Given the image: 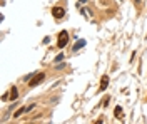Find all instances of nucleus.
<instances>
[{"mask_svg":"<svg viewBox=\"0 0 147 124\" xmlns=\"http://www.w3.org/2000/svg\"><path fill=\"white\" fill-rule=\"evenodd\" d=\"M107 86H109V77L104 76V77H102V81H100V87H99V92H104V91L107 89Z\"/></svg>","mask_w":147,"mask_h":124,"instance_id":"nucleus-4","label":"nucleus"},{"mask_svg":"<svg viewBox=\"0 0 147 124\" xmlns=\"http://www.w3.org/2000/svg\"><path fill=\"white\" fill-rule=\"evenodd\" d=\"M67 42H69V34H67L65 30H62V32L59 34V39H57V45H59V49H64L65 45H67Z\"/></svg>","mask_w":147,"mask_h":124,"instance_id":"nucleus-2","label":"nucleus"},{"mask_svg":"<svg viewBox=\"0 0 147 124\" xmlns=\"http://www.w3.org/2000/svg\"><path fill=\"white\" fill-rule=\"evenodd\" d=\"M62 59H64V54H59V56H57V57H55V62H60V60H62Z\"/></svg>","mask_w":147,"mask_h":124,"instance_id":"nucleus-9","label":"nucleus"},{"mask_svg":"<svg viewBox=\"0 0 147 124\" xmlns=\"http://www.w3.org/2000/svg\"><path fill=\"white\" fill-rule=\"evenodd\" d=\"M32 107H34V106H28V107H25V106H24V107H20V109H18L17 112L13 114V117H20V116H22V114H25L27 111H30Z\"/></svg>","mask_w":147,"mask_h":124,"instance_id":"nucleus-5","label":"nucleus"},{"mask_svg":"<svg viewBox=\"0 0 147 124\" xmlns=\"http://www.w3.org/2000/svg\"><path fill=\"white\" fill-rule=\"evenodd\" d=\"M107 102H109V97H105V99L102 101V106H107Z\"/></svg>","mask_w":147,"mask_h":124,"instance_id":"nucleus-10","label":"nucleus"},{"mask_svg":"<svg viewBox=\"0 0 147 124\" xmlns=\"http://www.w3.org/2000/svg\"><path fill=\"white\" fill-rule=\"evenodd\" d=\"M18 97V92H17V87H12L10 89V101H15Z\"/></svg>","mask_w":147,"mask_h":124,"instance_id":"nucleus-6","label":"nucleus"},{"mask_svg":"<svg viewBox=\"0 0 147 124\" xmlns=\"http://www.w3.org/2000/svg\"><path fill=\"white\" fill-rule=\"evenodd\" d=\"M44 79H45V74H44V72H40V74L34 76L32 79H28V86L35 87V86H38V84H42V82H44Z\"/></svg>","mask_w":147,"mask_h":124,"instance_id":"nucleus-1","label":"nucleus"},{"mask_svg":"<svg viewBox=\"0 0 147 124\" xmlns=\"http://www.w3.org/2000/svg\"><path fill=\"white\" fill-rule=\"evenodd\" d=\"M84 45H85V42H84V40H80V42H79V44H77V45L74 47V50H79V49L84 47Z\"/></svg>","mask_w":147,"mask_h":124,"instance_id":"nucleus-8","label":"nucleus"},{"mask_svg":"<svg viewBox=\"0 0 147 124\" xmlns=\"http://www.w3.org/2000/svg\"><path fill=\"white\" fill-rule=\"evenodd\" d=\"M114 114H115V117H119V116L122 114V107H120V106H117V107H115V111H114Z\"/></svg>","mask_w":147,"mask_h":124,"instance_id":"nucleus-7","label":"nucleus"},{"mask_svg":"<svg viewBox=\"0 0 147 124\" xmlns=\"http://www.w3.org/2000/svg\"><path fill=\"white\" fill-rule=\"evenodd\" d=\"M52 15H54L55 19H62L65 15V9H62V7H54L52 9Z\"/></svg>","mask_w":147,"mask_h":124,"instance_id":"nucleus-3","label":"nucleus"}]
</instances>
